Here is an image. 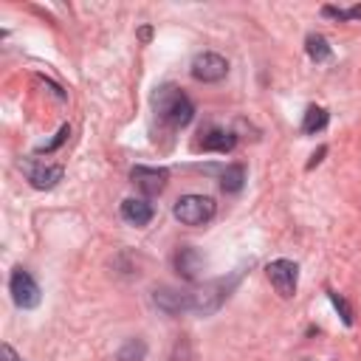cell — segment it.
Here are the masks:
<instances>
[{
	"mask_svg": "<svg viewBox=\"0 0 361 361\" xmlns=\"http://www.w3.org/2000/svg\"><path fill=\"white\" fill-rule=\"evenodd\" d=\"M305 51H307V56L313 62H327L333 56V48H330V42L322 34H307L305 37Z\"/></svg>",
	"mask_w": 361,
	"mask_h": 361,
	"instance_id": "obj_13",
	"label": "cell"
},
{
	"mask_svg": "<svg viewBox=\"0 0 361 361\" xmlns=\"http://www.w3.org/2000/svg\"><path fill=\"white\" fill-rule=\"evenodd\" d=\"M0 350H3V361H25L23 355H17V353H14V347H11L8 341H3V344H0Z\"/></svg>",
	"mask_w": 361,
	"mask_h": 361,
	"instance_id": "obj_19",
	"label": "cell"
},
{
	"mask_svg": "<svg viewBox=\"0 0 361 361\" xmlns=\"http://www.w3.org/2000/svg\"><path fill=\"white\" fill-rule=\"evenodd\" d=\"M243 183H245V166H243V164H231V166L223 169V175H220V186H223V192L234 195V192L243 189Z\"/></svg>",
	"mask_w": 361,
	"mask_h": 361,
	"instance_id": "obj_14",
	"label": "cell"
},
{
	"mask_svg": "<svg viewBox=\"0 0 361 361\" xmlns=\"http://www.w3.org/2000/svg\"><path fill=\"white\" fill-rule=\"evenodd\" d=\"M152 110H155V116H158L164 124H169V127H186V124L195 118V104H192V99H189L180 87H175V85H161V87H155V93H152Z\"/></svg>",
	"mask_w": 361,
	"mask_h": 361,
	"instance_id": "obj_1",
	"label": "cell"
},
{
	"mask_svg": "<svg viewBox=\"0 0 361 361\" xmlns=\"http://www.w3.org/2000/svg\"><path fill=\"white\" fill-rule=\"evenodd\" d=\"M327 299H330V305L338 310V316H341V322L347 324V327H353V307L347 305V299L341 296V293H336V290H330L327 288Z\"/></svg>",
	"mask_w": 361,
	"mask_h": 361,
	"instance_id": "obj_16",
	"label": "cell"
},
{
	"mask_svg": "<svg viewBox=\"0 0 361 361\" xmlns=\"http://www.w3.org/2000/svg\"><path fill=\"white\" fill-rule=\"evenodd\" d=\"M144 358H147V341L144 338H127L116 353V361H144Z\"/></svg>",
	"mask_w": 361,
	"mask_h": 361,
	"instance_id": "obj_15",
	"label": "cell"
},
{
	"mask_svg": "<svg viewBox=\"0 0 361 361\" xmlns=\"http://www.w3.org/2000/svg\"><path fill=\"white\" fill-rule=\"evenodd\" d=\"M8 293H11V302L20 307V310H31L39 305V285L37 279L25 271V268H14L11 276H8Z\"/></svg>",
	"mask_w": 361,
	"mask_h": 361,
	"instance_id": "obj_3",
	"label": "cell"
},
{
	"mask_svg": "<svg viewBox=\"0 0 361 361\" xmlns=\"http://www.w3.org/2000/svg\"><path fill=\"white\" fill-rule=\"evenodd\" d=\"M203 138H200V149L203 152H231L234 147H237V135L231 133V130H226V127H209V130H203L200 133Z\"/></svg>",
	"mask_w": 361,
	"mask_h": 361,
	"instance_id": "obj_10",
	"label": "cell"
},
{
	"mask_svg": "<svg viewBox=\"0 0 361 361\" xmlns=\"http://www.w3.org/2000/svg\"><path fill=\"white\" fill-rule=\"evenodd\" d=\"M130 178H133V183L138 186L141 195L155 197V195H161V192L166 189L169 169H166V166H144V164H138V166H133Z\"/></svg>",
	"mask_w": 361,
	"mask_h": 361,
	"instance_id": "obj_7",
	"label": "cell"
},
{
	"mask_svg": "<svg viewBox=\"0 0 361 361\" xmlns=\"http://www.w3.org/2000/svg\"><path fill=\"white\" fill-rule=\"evenodd\" d=\"M152 305L166 316L192 313V290H180L172 285H161L152 290Z\"/></svg>",
	"mask_w": 361,
	"mask_h": 361,
	"instance_id": "obj_5",
	"label": "cell"
},
{
	"mask_svg": "<svg viewBox=\"0 0 361 361\" xmlns=\"http://www.w3.org/2000/svg\"><path fill=\"white\" fill-rule=\"evenodd\" d=\"M23 169H25V178H28V183H31L34 189H54V186L62 180V175H65V169H62L59 164H37V161H25Z\"/></svg>",
	"mask_w": 361,
	"mask_h": 361,
	"instance_id": "obj_8",
	"label": "cell"
},
{
	"mask_svg": "<svg viewBox=\"0 0 361 361\" xmlns=\"http://www.w3.org/2000/svg\"><path fill=\"white\" fill-rule=\"evenodd\" d=\"M322 14H324V17H336V20H361V6H353V8H333V6H324Z\"/></svg>",
	"mask_w": 361,
	"mask_h": 361,
	"instance_id": "obj_17",
	"label": "cell"
},
{
	"mask_svg": "<svg viewBox=\"0 0 361 361\" xmlns=\"http://www.w3.org/2000/svg\"><path fill=\"white\" fill-rule=\"evenodd\" d=\"M324 155H327V147H319V149H316V152H313V158H310V161H307V169H313V166H316V164H319V161H322V158H324Z\"/></svg>",
	"mask_w": 361,
	"mask_h": 361,
	"instance_id": "obj_20",
	"label": "cell"
},
{
	"mask_svg": "<svg viewBox=\"0 0 361 361\" xmlns=\"http://www.w3.org/2000/svg\"><path fill=\"white\" fill-rule=\"evenodd\" d=\"M265 276H268V282L276 288V293H279V296L290 299V296L296 293V282H299V265H296L293 259L279 257V259H271V262L265 265Z\"/></svg>",
	"mask_w": 361,
	"mask_h": 361,
	"instance_id": "obj_4",
	"label": "cell"
},
{
	"mask_svg": "<svg viewBox=\"0 0 361 361\" xmlns=\"http://www.w3.org/2000/svg\"><path fill=\"white\" fill-rule=\"evenodd\" d=\"M68 135H71V127H68V124H62V127H59V133L54 135V141H48V144H42V147H37V152H54V149H56Z\"/></svg>",
	"mask_w": 361,
	"mask_h": 361,
	"instance_id": "obj_18",
	"label": "cell"
},
{
	"mask_svg": "<svg viewBox=\"0 0 361 361\" xmlns=\"http://www.w3.org/2000/svg\"><path fill=\"white\" fill-rule=\"evenodd\" d=\"M189 73L197 82H223L226 73H228V62H226V56H220L214 51H203V54H197L192 59Z\"/></svg>",
	"mask_w": 361,
	"mask_h": 361,
	"instance_id": "obj_6",
	"label": "cell"
},
{
	"mask_svg": "<svg viewBox=\"0 0 361 361\" xmlns=\"http://www.w3.org/2000/svg\"><path fill=\"white\" fill-rule=\"evenodd\" d=\"M172 262H175V271H178L183 279H189V282H195V279H197V274H200V271H203V265H206L203 254H200L197 248H192V245L178 248Z\"/></svg>",
	"mask_w": 361,
	"mask_h": 361,
	"instance_id": "obj_11",
	"label": "cell"
},
{
	"mask_svg": "<svg viewBox=\"0 0 361 361\" xmlns=\"http://www.w3.org/2000/svg\"><path fill=\"white\" fill-rule=\"evenodd\" d=\"M327 121H330V113L324 107H319V104H310L305 110V116H302V133L305 135H316V133H322L327 127Z\"/></svg>",
	"mask_w": 361,
	"mask_h": 361,
	"instance_id": "obj_12",
	"label": "cell"
},
{
	"mask_svg": "<svg viewBox=\"0 0 361 361\" xmlns=\"http://www.w3.org/2000/svg\"><path fill=\"white\" fill-rule=\"evenodd\" d=\"M121 220L124 223H130V226H147L152 217H155V209H152V203L147 200V197H124L121 200Z\"/></svg>",
	"mask_w": 361,
	"mask_h": 361,
	"instance_id": "obj_9",
	"label": "cell"
},
{
	"mask_svg": "<svg viewBox=\"0 0 361 361\" xmlns=\"http://www.w3.org/2000/svg\"><path fill=\"white\" fill-rule=\"evenodd\" d=\"M175 220H180L183 226H206L214 220L217 214V203L209 195H183L175 200L172 206Z\"/></svg>",
	"mask_w": 361,
	"mask_h": 361,
	"instance_id": "obj_2",
	"label": "cell"
}]
</instances>
